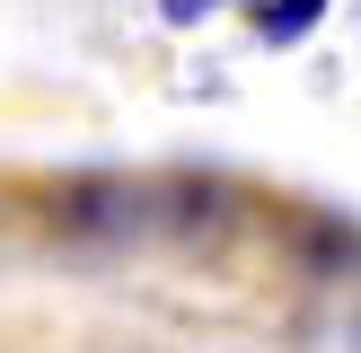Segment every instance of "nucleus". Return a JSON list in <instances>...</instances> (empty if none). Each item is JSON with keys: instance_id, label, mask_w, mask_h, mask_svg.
<instances>
[{"instance_id": "f257e3e1", "label": "nucleus", "mask_w": 361, "mask_h": 353, "mask_svg": "<svg viewBox=\"0 0 361 353\" xmlns=\"http://www.w3.org/2000/svg\"><path fill=\"white\" fill-rule=\"evenodd\" d=\"M133 203H141L133 186H71L62 221H71V229H123V221H133Z\"/></svg>"}, {"instance_id": "f03ea898", "label": "nucleus", "mask_w": 361, "mask_h": 353, "mask_svg": "<svg viewBox=\"0 0 361 353\" xmlns=\"http://www.w3.org/2000/svg\"><path fill=\"white\" fill-rule=\"evenodd\" d=\"M317 18H326V0H256V35L264 44H300Z\"/></svg>"}, {"instance_id": "7ed1b4c3", "label": "nucleus", "mask_w": 361, "mask_h": 353, "mask_svg": "<svg viewBox=\"0 0 361 353\" xmlns=\"http://www.w3.org/2000/svg\"><path fill=\"white\" fill-rule=\"evenodd\" d=\"M317 274H344V265H353V221H317Z\"/></svg>"}, {"instance_id": "20e7f679", "label": "nucleus", "mask_w": 361, "mask_h": 353, "mask_svg": "<svg viewBox=\"0 0 361 353\" xmlns=\"http://www.w3.org/2000/svg\"><path fill=\"white\" fill-rule=\"evenodd\" d=\"M212 9H221V0H159V18H168V27H203Z\"/></svg>"}]
</instances>
